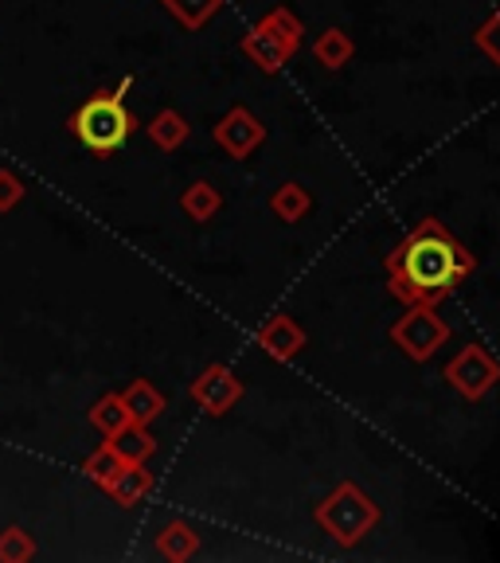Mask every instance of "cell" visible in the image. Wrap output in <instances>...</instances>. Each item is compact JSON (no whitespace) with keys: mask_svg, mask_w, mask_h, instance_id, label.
Wrapping results in <instances>:
<instances>
[{"mask_svg":"<svg viewBox=\"0 0 500 563\" xmlns=\"http://www.w3.org/2000/svg\"><path fill=\"white\" fill-rule=\"evenodd\" d=\"M474 255L438 220H422L387 258V290L403 306H438L457 282L474 274Z\"/></svg>","mask_w":500,"mask_h":563,"instance_id":"1","label":"cell"},{"mask_svg":"<svg viewBox=\"0 0 500 563\" xmlns=\"http://www.w3.org/2000/svg\"><path fill=\"white\" fill-rule=\"evenodd\" d=\"M133 79H122L114 90H98L87 102L70 114V133L87 145L90 153L105 157V153H118L130 141V133L137 130V118L125 110V95H130Z\"/></svg>","mask_w":500,"mask_h":563,"instance_id":"2","label":"cell"},{"mask_svg":"<svg viewBox=\"0 0 500 563\" xmlns=\"http://www.w3.org/2000/svg\"><path fill=\"white\" fill-rule=\"evenodd\" d=\"M316 525L341 548H356L379 525V505L356 482H341L325 501L316 505Z\"/></svg>","mask_w":500,"mask_h":563,"instance_id":"3","label":"cell"},{"mask_svg":"<svg viewBox=\"0 0 500 563\" xmlns=\"http://www.w3.org/2000/svg\"><path fill=\"white\" fill-rule=\"evenodd\" d=\"M391 341H396V349L403 352V356L422 364V361H431L434 352L449 341V325H446V317H438V309L419 301V306H407V313L391 325Z\"/></svg>","mask_w":500,"mask_h":563,"instance_id":"4","label":"cell"},{"mask_svg":"<svg viewBox=\"0 0 500 563\" xmlns=\"http://www.w3.org/2000/svg\"><path fill=\"white\" fill-rule=\"evenodd\" d=\"M442 376H446V384L454 387L457 396L469 399V404H477V399L489 396V387L500 379V364L492 361L481 344H466V349L457 352L454 361L446 364Z\"/></svg>","mask_w":500,"mask_h":563,"instance_id":"5","label":"cell"},{"mask_svg":"<svg viewBox=\"0 0 500 563\" xmlns=\"http://www.w3.org/2000/svg\"><path fill=\"white\" fill-rule=\"evenodd\" d=\"M211 137H215V145H220L227 157L246 161L266 141V125H263V118L251 114L246 106H235V110H227V114L215 122Z\"/></svg>","mask_w":500,"mask_h":563,"instance_id":"6","label":"cell"},{"mask_svg":"<svg viewBox=\"0 0 500 563\" xmlns=\"http://www.w3.org/2000/svg\"><path fill=\"white\" fill-rule=\"evenodd\" d=\"M192 399L208 415L220 419V415H227L231 407L243 399V379H238L227 364H208V368L192 379Z\"/></svg>","mask_w":500,"mask_h":563,"instance_id":"7","label":"cell"},{"mask_svg":"<svg viewBox=\"0 0 500 563\" xmlns=\"http://www.w3.org/2000/svg\"><path fill=\"white\" fill-rule=\"evenodd\" d=\"M293 52H298V47H293L290 40H281V35L274 32V27H266L263 20L243 35V55L255 63L258 70H266V75L286 67V63L293 59Z\"/></svg>","mask_w":500,"mask_h":563,"instance_id":"8","label":"cell"},{"mask_svg":"<svg viewBox=\"0 0 500 563\" xmlns=\"http://www.w3.org/2000/svg\"><path fill=\"white\" fill-rule=\"evenodd\" d=\"M258 349H263L270 361H293V356L305 349V329H301L290 313H274L270 321H263V329H258Z\"/></svg>","mask_w":500,"mask_h":563,"instance_id":"9","label":"cell"},{"mask_svg":"<svg viewBox=\"0 0 500 563\" xmlns=\"http://www.w3.org/2000/svg\"><path fill=\"white\" fill-rule=\"evenodd\" d=\"M102 493L114 505H122V509H133V505H141L153 493V474L145 470V462H125V466L118 470V477L105 485Z\"/></svg>","mask_w":500,"mask_h":563,"instance_id":"10","label":"cell"},{"mask_svg":"<svg viewBox=\"0 0 500 563\" xmlns=\"http://www.w3.org/2000/svg\"><path fill=\"white\" fill-rule=\"evenodd\" d=\"M118 396H122L125 411H130V419L137 422V427H149L153 419L165 415V396H160L149 379H133V384L125 387V391H118Z\"/></svg>","mask_w":500,"mask_h":563,"instance_id":"11","label":"cell"},{"mask_svg":"<svg viewBox=\"0 0 500 563\" xmlns=\"http://www.w3.org/2000/svg\"><path fill=\"white\" fill-rule=\"evenodd\" d=\"M157 552L173 563H185L200 552V532H196L188 520H168L165 528L157 532Z\"/></svg>","mask_w":500,"mask_h":563,"instance_id":"12","label":"cell"},{"mask_svg":"<svg viewBox=\"0 0 500 563\" xmlns=\"http://www.w3.org/2000/svg\"><path fill=\"white\" fill-rule=\"evenodd\" d=\"M352 55H356V44H352V35H344L341 27H329V32L316 35L313 59L325 70H341L344 63H352Z\"/></svg>","mask_w":500,"mask_h":563,"instance_id":"13","label":"cell"},{"mask_svg":"<svg viewBox=\"0 0 500 563\" xmlns=\"http://www.w3.org/2000/svg\"><path fill=\"white\" fill-rule=\"evenodd\" d=\"M110 446H114V454L122 457V462H149L153 454H157V439L149 434V427H137V422H130L122 434H114V439H105Z\"/></svg>","mask_w":500,"mask_h":563,"instance_id":"14","label":"cell"},{"mask_svg":"<svg viewBox=\"0 0 500 563\" xmlns=\"http://www.w3.org/2000/svg\"><path fill=\"white\" fill-rule=\"evenodd\" d=\"M180 208H185V216L192 223H208L211 216H220L223 196H220V188H211L208 180H196V185H188L185 196H180Z\"/></svg>","mask_w":500,"mask_h":563,"instance_id":"15","label":"cell"},{"mask_svg":"<svg viewBox=\"0 0 500 563\" xmlns=\"http://www.w3.org/2000/svg\"><path fill=\"white\" fill-rule=\"evenodd\" d=\"M145 133H149V141L157 145V150H165V153H173V150H180L188 137H192V130H188V122L176 110H160L157 118H153L149 125H145Z\"/></svg>","mask_w":500,"mask_h":563,"instance_id":"16","label":"cell"},{"mask_svg":"<svg viewBox=\"0 0 500 563\" xmlns=\"http://www.w3.org/2000/svg\"><path fill=\"white\" fill-rule=\"evenodd\" d=\"M90 422H95V431L102 434V439H114V434H122L133 419H130V411H125L122 396L110 391V396H102L95 407H90Z\"/></svg>","mask_w":500,"mask_h":563,"instance_id":"17","label":"cell"},{"mask_svg":"<svg viewBox=\"0 0 500 563\" xmlns=\"http://www.w3.org/2000/svg\"><path fill=\"white\" fill-rule=\"evenodd\" d=\"M160 4H165L168 16L180 27H188V32H200V27L223 9V0H160Z\"/></svg>","mask_w":500,"mask_h":563,"instance_id":"18","label":"cell"},{"mask_svg":"<svg viewBox=\"0 0 500 563\" xmlns=\"http://www.w3.org/2000/svg\"><path fill=\"white\" fill-rule=\"evenodd\" d=\"M309 208H313V196H309L301 185H293V180H290V185H278V188H274L270 211L278 216L281 223H298Z\"/></svg>","mask_w":500,"mask_h":563,"instance_id":"19","label":"cell"},{"mask_svg":"<svg viewBox=\"0 0 500 563\" xmlns=\"http://www.w3.org/2000/svg\"><path fill=\"white\" fill-rule=\"evenodd\" d=\"M122 466H125V462L114 454V446H110V442H102V446H98L95 454L82 462V474H87L90 482L98 485V489H105V485L118 477V470H122Z\"/></svg>","mask_w":500,"mask_h":563,"instance_id":"20","label":"cell"},{"mask_svg":"<svg viewBox=\"0 0 500 563\" xmlns=\"http://www.w3.org/2000/svg\"><path fill=\"white\" fill-rule=\"evenodd\" d=\"M35 560V537L27 528L12 525L0 532V563H27Z\"/></svg>","mask_w":500,"mask_h":563,"instance_id":"21","label":"cell"},{"mask_svg":"<svg viewBox=\"0 0 500 563\" xmlns=\"http://www.w3.org/2000/svg\"><path fill=\"white\" fill-rule=\"evenodd\" d=\"M263 24H266V27H274V32L281 35V40H290L293 47H298V44H301V35H305V27H301V20L293 16V12L286 9V4H278V9L266 12Z\"/></svg>","mask_w":500,"mask_h":563,"instance_id":"22","label":"cell"},{"mask_svg":"<svg viewBox=\"0 0 500 563\" xmlns=\"http://www.w3.org/2000/svg\"><path fill=\"white\" fill-rule=\"evenodd\" d=\"M474 40H477V47H481V52L489 55V59L500 67V9L492 12V16L485 20L481 27H477V32H474Z\"/></svg>","mask_w":500,"mask_h":563,"instance_id":"23","label":"cell"},{"mask_svg":"<svg viewBox=\"0 0 500 563\" xmlns=\"http://www.w3.org/2000/svg\"><path fill=\"white\" fill-rule=\"evenodd\" d=\"M24 200V180L12 168H0V211H12Z\"/></svg>","mask_w":500,"mask_h":563,"instance_id":"24","label":"cell"}]
</instances>
